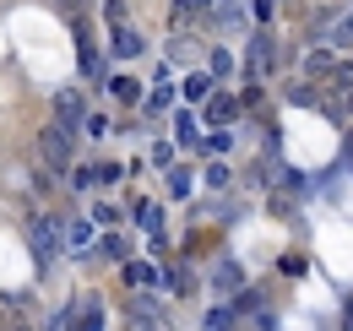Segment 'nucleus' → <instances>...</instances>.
<instances>
[{"instance_id":"nucleus-7","label":"nucleus","mask_w":353,"mask_h":331,"mask_svg":"<svg viewBox=\"0 0 353 331\" xmlns=\"http://www.w3.org/2000/svg\"><path fill=\"white\" fill-rule=\"evenodd\" d=\"M337 43H353V17L343 22V28H337Z\"/></svg>"},{"instance_id":"nucleus-2","label":"nucleus","mask_w":353,"mask_h":331,"mask_svg":"<svg viewBox=\"0 0 353 331\" xmlns=\"http://www.w3.org/2000/svg\"><path fill=\"white\" fill-rule=\"evenodd\" d=\"M266 54H272V39H266V33H261V39L250 43V71H266V66H272Z\"/></svg>"},{"instance_id":"nucleus-1","label":"nucleus","mask_w":353,"mask_h":331,"mask_svg":"<svg viewBox=\"0 0 353 331\" xmlns=\"http://www.w3.org/2000/svg\"><path fill=\"white\" fill-rule=\"evenodd\" d=\"M44 158H49L54 168L71 158V147H65V130H44Z\"/></svg>"},{"instance_id":"nucleus-3","label":"nucleus","mask_w":353,"mask_h":331,"mask_svg":"<svg viewBox=\"0 0 353 331\" xmlns=\"http://www.w3.org/2000/svg\"><path fill=\"white\" fill-rule=\"evenodd\" d=\"M60 120H65V125L82 120V98H77V92H65V98H60Z\"/></svg>"},{"instance_id":"nucleus-4","label":"nucleus","mask_w":353,"mask_h":331,"mask_svg":"<svg viewBox=\"0 0 353 331\" xmlns=\"http://www.w3.org/2000/svg\"><path fill=\"white\" fill-rule=\"evenodd\" d=\"M326 71H337V60H332L326 49H315V54H310V77H326Z\"/></svg>"},{"instance_id":"nucleus-5","label":"nucleus","mask_w":353,"mask_h":331,"mask_svg":"<svg viewBox=\"0 0 353 331\" xmlns=\"http://www.w3.org/2000/svg\"><path fill=\"white\" fill-rule=\"evenodd\" d=\"M218 22L223 28H239V0H218Z\"/></svg>"},{"instance_id":"nucleus-6","label":"nucleus","mask_w":353,"mask_h":331,"mask_svg":"<svg viewBox=\"0 0 353 331\" xmlns=\"http://www.w3.org/2000/svg\"><path fill=\"white\" fill-rule=\"evenodd\" d=\"M207 331H234V315H228V310H212V315H207Z\"/></svg>"}]
</instances>
